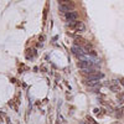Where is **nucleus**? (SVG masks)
Segmentation results:
<instances>
[{
	"mask_svg": "<svg viewBox=\"0 0 124 124\" xmlns=\"http://www.w3.org/2000/svg\"><path fill=\"white\" fill-rule=\"evenodd\" d=\"M69 28H71L72 30H74V31H77V32H83V31H86V25H84V23H83V21H79V20L71 23V24H69Z\"/></svg>",
	"mask_w": 124,
	"mask_h": 124,
	"instance_id": "1",
	"label": "nucleus"
},
{
	"mask_svg": "<svg viewBox=\"0 0 124 124\" xmlns=\"http://www.w3.org/2000/svg\"><path fill=\"white\" fill-rule=\"evenodd\" d=\"M84 84H86V86H88V87H91V88H98V87H101V82H99V79H92V78H88V79H86V81H84Z\"/></svg>",
	"mask_w": 124,
	"mask_h": 124,
	"instance_id": "2",
	"label": "nucleus"
},
{
	"mask_svg": "<svg viewBox=\"0 0 124 124\" xmlns=\"http://www.w3.org/2000/svg\"><path fill=\"white\" fill-rule=\"evenodd\" d=\"M72 52L76 55L77 57H81L83 60V56H84V51H83V48L81 47V46H73L72 47Z\"/></svg>",
	"mask_w": 124,
	"mask_h": 124,
	"instance_id": "3",
	"label": "nucleus"
},
{
	"mask_svg": "<svg viewBox=\"0 0 124 124\" xmlns=\"http://www.w3.org/2000/svg\"><path fill=\"white\" fill-rule=\"evenodd\" d=\"M91 64H92V63H91L89 60H84V58H83V60H79V61H78L77 66H78L81 69H87V68L91 67Z\"/></svg>",
	"mask_w": 124,
	"mask_h": 124,
	"instance_id": "4",
	"label": "nucleus"
},
{
	"mask_svg": "<svg viewBox=\"0 0 124 124\" xmlns=\"http://www.w3.org/2000/svg\"><path fill=\"white\" fill-rule=\"evenodd\" d=\"M78 19V14L76 11H71V13H67L66 14V20L69 21V23H73V21H77Z\"/></svg>",
	"mask_w": 124,
	"mask_h": 124,
	"instance_id": "5",
	"label": "nucleus"
},
{
	"mask_svg": "<svg viewBox=\"0 0 124 124\" xmlns=\"http://www.w3.org/2000/svg\"><path fill=\"white\" fill-rule=\"evenodd\" d=\"M108 86H109V89L112 92H120V86L117 82H114V81H113V82H109Z\"/></svg>",
	"mask_w": 124,
	"mask_h": 124,
	"instance_id": "6",
	"label": "nucleus"
},
{
	"mask_svg": "<svg viewBox=\"0 0 124 124\" xmlns=\"http://www.w3.org/2000/svg\"><path fill=\"white\" fill-rule=\"evenodd\" d=\"M60 9H61V11L66 13V14L72 11V6H68V5H62V4H60Z\"/></svg>",
	"mask_w": 124,
	"mask_h": 124,
	"instance_id": "7",
	"label": "nucleus"
},
{
	"mask_svg": "<svg viewBox=\"0 0 124 124\" xmlns=\"http://www.w3.org/2000/svg\"><path fill=\"white\" fill-rule=\"evenodd\" d=\"M60 4H62V5H68V6H74V4H73V1L72 0H60Z\"/></svg>",
	"mask_w": 124,
	"mask_h": 124,
	"instance_id": "8",
	"label": "nucleus"
},
{
	"mask_svg": "<svg viewBox=\"0 0 124 124\" xmlns=\"http://www.w3.org/2000/svg\"><path fill=\"white\" fill-rule=\"evenodd\" d=\"M74 42H76V44H78V45H84V44H86L84 39H82V37H78V36L74 37Z\"/></svg>",
	"mask_w": 124,
	"mask_h": 124,
	"instance_id": "9",
	"label": "nucleus"
},
{
	"mask_svg": "<svg viewBox=\"0 0 124 124\" xmlns=\"http://www.w3.org/2000/svg\"><path fill=\"white\" fill-rule=\"evenodd\" d=\"M86 122H87V124H98V123L96 122V119H93V118L89 117V115L86 117Z\"/></svg>",
	"mask_w": 124,
	"mask_h": 124,
	"instance_id": "10",
	"label": "nucleus"
},
{
	"mask_svg": "<svg viewBox=\"0 0 124 124\" xmlns=\"http://www.w3.org/2000/svg\"><path fill=\"white\" fill-rule=\"evenodd\" d=\"M118 101H120V102H123V101H124V94H123V93L118 94Z\"/></svg>",
	"mask_w": 124,
	"mask_h": 124,
	"instance_id": "11",
	"label": "nucleus"
},
{
	"mask_svg": "<svg viewBox=\"0 0 124 124\" xmlns=\"http://www.w3.org/2000/svg\"><path fill=\"white\" fill-rule=\"evenodd\" d=\"M122 83L124 84V78H122Z\"/></svg>",
	"mask_w": 124,
	"mask_h": 124,
	"instance_id": "12",
	"label": "nucleus"
}]
</instances>
